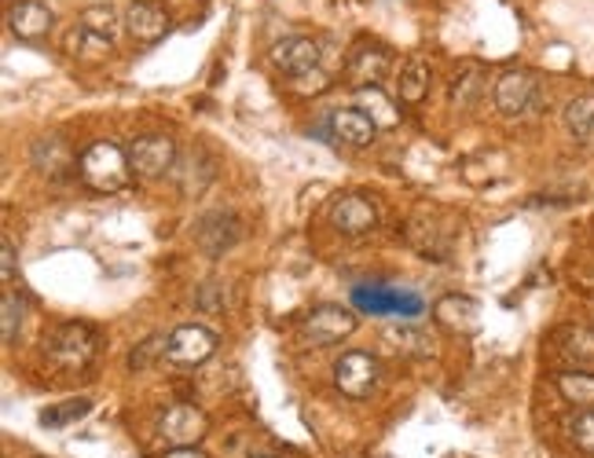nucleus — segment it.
<instances>
[{"label":"nucleus","mask_w":594,"mask_h":458,"mask_svg":"<svg viewBox=\"0 0 594 458\" xmlns=\"http://www.w3.org/2000/svg\"><path fill=\"white\" fill-rule=\"evenodd\" d=\"M129 155L121 150L118 144H107V139H99L81 155L77 161V177H81L85 188H92L99 194H114L129 183Z\"/></svg>","instance_id":"1"},{"label":"nucleus","mask_w":594,"mask_h":458,"mask_svg":"<svg viewBox=\"0 0 594 458\" xmlns=\"http://www.w3.org/2000/svg\"><path fill=\"white\" fill-rule=\"evenodd\" d=\"M114 34H118L114 8L110 4L85 8L74 26V34H70V52L74 56H103V52L114 45Z\"/></svg>","instance_id":"2"},{"label":"nucleus","mask_w":594,"mask_h":458,"mask_svg":"<svg viewBox=\"0 0 594 458\" xmlns=\"http://www.w3.org/2000/svg\"><path fill=\"white\" fill-rule=\"evenodd\" d=\"M96 345H99V337L92 326H85V323H63L44 337V353H48L52 364L70 367V370L85 367L88 359L96 356Z\"/></svg>","instance_id":"3"},{"label":"nucleus","mask_w":594,"mask_h":458,"mask_svg":"<svg viewBox=\"0 0 594 458\" xmlns=\"http://www.w3.org/2000/svg\"><path fill=\"white\" fill-rule=\"evenodd\" d=\"M352 304L360 312L371 315H393V320L411 323L415 315H422V298L411 290H393V287H356L352 290Z\"/></svg>","instance_id":"4"},{"label":"nucleus","mask_w":594,"mask_h":458,"mask_svg":"<svg viewBox=\"0 0 594 458\" xmlns=\"http://www.w3.org/2000/svg\"><path fill=\"white\" fill-rule=\"evenodd\" d=\"M352 331H356V312L341 309V304H319L301 320V337L316 348L345 342Z\"/></svg>","instance_id":"5"},{"label":"nucleus","mask_w":594,"mask_h":458,"mask_svg":"<svg viewBox=\"0 0 594 458\" xmlns=\"http://www.w3.org/2000/svg\"><path fill=\"white\" fill-rule=\"evenodd\" d=\"M382 381V367L371 353H345L334 364V386L341 396L349 400H367Z\"/></svg>","instance_id":"6"},{"label":"nucleus","mask_w":594,"mask_h":458,"mask_svg":"<svg viewBox=\"0 0 594 458\" xmlns=\"http://www.w3.org/2000/svg\"><path fill=\"white\" fill-rule=\"evenodd\" d=\"M129 166H132V172H136V177H143V180L165 177V172H173V166H176V139H173V136H162V133L132 139Z\"/></svg>","instance_id":"7"},{"label":"nucleus","mask_w":594,"mask_h":458,"mask_svg":"<svg viewBox=\"0 0 594 458\" xmlns=\"http://www.w3.org/2000/svg\"><path fill=\"white\" fill-rule=\"evenodd\" d=\"M206 429H209V422L195 403H173V407H165L158 418V436H162V444H169V447H198Z\"/></svg>","instance_id":"8"},{"label":"nucleus","mask_w":594,"mask_h":458,"mask_svg":"<svg viewBox=\"0 0 594 458\" xmlns=\"http://www.w3.org/2000/svg\"><path fill=\"white\" fill-rule=\"evenodd\" d=\"M213 353H217V334L206 331V326H198V323H184L169 334V353L165 356H169V364L198 367V364H206Z\"/></svg>","instance_id":"9"},{"label":"nucleus","mask_w":594,"mask_h":458,"mask_svg":"<svg viewBox=\"0 0 594 458\" xmlns=\"http://www.w3.org/2000/svg\"><path fill=\"white\" fill-rule=\"evenodd\" d=\"M536 89L539 81L532 78L528 70H506L499 81H495V111H499L503 118H521L528 107L536 103Z\"/></svg>","instance_id":"10"},{"label":"nucleus","mask_w":594,"mask_h":458,"mask_svg":"<svg viewBox=\"0 0 594 458\" xmlns=\"http://www.w3.org/2000/svg\"><path fill=\"white\" fill-rule=\"evenodd\" d=\"M330 224H334L341 235L360 238L378 227V213H374V205L363 199V194H341V199L330 205Z\"/></svg>","instance_id":"11"},{"label":"nucleus","mask_w":594,"mask_h":458,"mask_svg":"<svg viewBox=\"0 0 594 458\" xmlns=\"http://www.w3.org/2000/svg\"><path fill=\"white\" fill-rule=\"evenodd\" d=\"M52 23H55L52 8L41 4V0H19V4H11V12H8L11 34L19 41H30V45H37V41L48 37Z\"/></svg>","instance_id":"12"},{"label":"nucleus","mask_w":594,"mask_h":458,"mask_svg":"<svg viewBox=\"0 0 594 458\" xmlns=\"http://www.w3.org/2000/svg\"><path fill=\"white\" fill-rule=\"evenodd\" d=\"M195 238L206 257H224L242 238V224H239V216H231V213H209L198 221Z\"/></svg>","instance_id":"13"},{"label":"nucleus","mask_w":594,"mask_h":458,"mask_svg":"<svg viewBox=\"0 0 594 458\" xmlns=\"http://www.w3.org/2000/svg\"><path fill=\"white\" fill-rule=\"evenodd\" d=\"M272 63L290 78H305V74L319 70V41L312 37H286L272 48Z\"/></svg>","instance_id":"14"},{"label":"nucleus","mask_w":594,"mask_h":458,"mask_svg":"<svg viewBox=\"0 0 594 458\" xmlns=\"http://www.w3.org/2000/svg\"><path fill=\"white\" fill-rule=\"evenodd\" d=\"M433 315L448 326V331H455V334L481 331V304L473 301V298H462V293H448V298H440Z\"/></svg>","instance_id":"15"},{"label":"nucleus","mask_w":594,"mask_h":458,"mask_svg":"<svg viewBox=\"0 0 594 458\" xmlns=\"http://www.w3.org/2000/svg\"><path fill=\"white\" fill-rule=\"evenodd\" d=\"M125 23H129V34L136 37L140 45H158V41L165 37V30H169V15H165L158 4H143V0H132Z\"/></svg>","instance_id":"16"},{"label":"nucleus","mask_w":594,"mask_h":458,"mask_svg":"<svg viewBox=\"0 0 594 458\" xmlns=\"http://www.w3.org/2000/svg\"><path fill=\"white\" fill-rule=\"evenodd\" d=\"M173 180L180 183V191L187 194V199H195V194L202 191L209 180H213V158H209L202 147H195L191 155L176 158V166H173Z\"/></svg>","instance_id":"17"},{"label":"nucleus","mask_w":594,"mask_h":458,"mask_svg":"<svg viewBox=\"0 0 594 458\" xmlns=\"http://www.w3.org/2000/svg\"><path fill=\"white\" fill-rule=\"evenodd\" d=\"M389 70V52L382 45H360L349 59V78L356 89H371L374 81H382V74Z\"/></svg>","instance_id":"18"},{"label":"nucleus","mask_w":594,"mask_h":458,"mask_svg":"<svg viewBox=\"0 0 594 458\" xmlns=\"http://www.w3.org/2000/svg\"><path fill=\"white\" fill-rule=\"evenodd\" d=\"M330 129H334V136L341 139V144L349 147H371L374 144V125L371 114L356 111V107H345V111H334V118H330Z\"/></svg>","instance_id":"19"},{"label":"nucleus","mask_w":594,"mask_h":458,"mask_svg":"<svg viewBox=\"0 0 594 458\" xmlns=\"http://www.w3.org/2000/svg\"><path fill=\"white\" fill-rule=\"evenodd\" d=\"M561 400L572 403L576 411H594V375L591 370H565L554 378Z\"/></svg>","instance_id":"20"},{"label":"nucleus","mask_w":594,"mask_h":458,"mask_svg":"<svg viewBox=\"0 0 594 458\" xmlns=\"http://www.w3.org/2000/svg\"><path fill=\"white\" fill-rule=\"evenodd\" d=\"M429 92V63L426 59H407L404 70H400V103L415 107L422 103Z\"/></svg>","instance_id":"21"},{"label":"nucleus","mask_w":594,"mask_h":458,"mask_svg":"<svg viewBox=\"0 0 594 458\" xmlns=\"http://www.w3.org/2000/svg\"><path fill=\"white\" fill-rule=\"evenodd\" d=\"M481 81H484V70L477 63H466V67L455 74V81H451V107H455V111H470L481 96Z\"/></svg>","instance_id":"22"},{"label":"nucleus","mask_w":594,"mask_h":458,"mask_svg":"<svg viewBox=\"0 0 594 458\" xmlns=\"http://www.w3.org/2000/svg\"><path fill=\"white\" fill-rule=\"evenodd\" d=\"M565 129H569V136L572 139H591L594 133V92H583L576 96V100H569L565 107Z\"/></svg>","instance_id":"23"},{"label":"nucleus","mask_w":594,"mask_h":458,"mask_svg":"<svg viewBox=\"0 0 594 458\" xmlns=\"http://www.w3.org/2000/svg\"><path fill=\"white\" fill-rule=\"evenodd\" d=\"M385 342H389L396 353H407V356H429V348H433V337L411 323H400L393 326V331H385Z\"/></svg>","instance_id":"24"},{"label":"nucleus","mask_w":594,"mask_h":458,"mask_svg":"<svg viewBox=\"0 0 594 458\" xmlns=\"http://www.w3.org/2000/svg\"><path fill=\"white\" fill-rule=\"evenodd\" d=\"M85 414H92V400H85V396L63 400V403H55V407L41 411V425H48V429H66V425L81 422Z\"/></svg>","instance_id":"25"},{"label":"nucleus","mask_w":594,"mask_h":458,"mask_svg":"<svg viewBox=\"0 0 594 458\" xmlns=\"http://www.w3.org/2000/svg\"><path fill=\"white\" fill-rule=\"evenodd\" d=\"M33 166L59 177V172L70 166V150H66L63 139H41V144L33 147Z\"/></svg>","instance_id":"26"},{"label":"nucleus","mask_w":594,"mask_h":458,"mask_svg":"<svg viewBox=\"0 0 594 458\" xmlns=\"http://www.w3.org/2000/svg\"><path fill=\"white\" fill-rule=\"evenodd\" d=\"M565 429H569V440L576 444L583 455H594V411H576L565 422Z\"/></svg>","instance_id":"27"},{"label":"nucleus","mask_w":594,"mask_h":458,"mask_svg":"<svg viewBox=\"0 0 594 458\" xmlns=\"http://www.w3.org/2000/svg\"><path fill=\"white\" fill-rule=\"evenodd\" d=\"M165 353H169V337L154 334V337H147V342L136 345V348L129 353V370H147L154 359L165 356Z\"/></svg>","instance_id":"28"},{"label":"nucleus","mask_w":594,"mask_h":458,"mask_svg":"<svg viewBox=\"0 0 594 458\" xmlns=\"http://www.w3.org/2000/svg\"><path fill=\"white\" fill-rule=\"evenodd\" d=\"M360 103H363V107H374V111H371V122H374V125H396L393 103L378 92V85H371V89H360Z\"/></svg>","instance_id":"29"},{"label":"nucleus","mask_w":594,"mask_h":458,"mask_svg":"<svg viewBox=\"0 0 594 458\" xmlns=\"http://www.w3.org/2000/svg\"><path fill=\"white\" fill-rule=\"evenodd\" d=\"M0 326H4V345H11L19 337V326H22V309H19V301H15V293H8L4 290V301H0Z\"/></svg>","instance_id":"30"},{"label":"nucleus","mask_w":594,"mask_h":458,"mask_svg":"<svg viewBox=\"0 0 594 458\" xmlns=\"http://www.w3.org/2000/svg\"><path fill=\"white\" fill-rule=\"evenodd\" d=\"M195 304H198V309H202V312H224V304H228V290L220 287V282H206V287L198 290Z\"/></svg>","instance_id":"31"},{"label":"nucleus","mask_w":594,"mask_h":458,"mask_svg":"<svg viewBox=\"0 0 594 458\" xmlns=\"http://www.w3.org/2000/svg\"><path fill=\"white\" fill-rule=\"evenodd\" d=\"M0 276H4V282H11L15 279V246L8 243H0Z\"/></svg>","instance_id":"32"},{"label":"nucleus","mask_w":594,"mask_h":458,"mask_svg":"<svg viewBox=\"0 0 594 458\" xmlns=\"http://www.w3.org/2000/svg\"><path fill=\"white\" fill-rule=\"evenodd\" d=\"M162 458H209L206 451H198V447H169Z\"/></svg>","instance_id":"33"},{"label":"nucleus","mask_w":594,"mask_h":458,"mask_svg":"<svg viewBox=\"0 0 594 458\" xmlns=\"http://www.w3.org/2000/svg\"><path fill=\"white\" fill-rule=\"evenodd\" d=\"M253 458H275V455H253Z\"/></svg>","instance_id":"34"}]
</instances>
